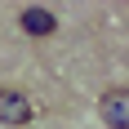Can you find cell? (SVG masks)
<instances>
[{"instance_id": "6da1fadb", "label": "cell", "mask_w": 129, "mask_h": 129, "mask_svg": "<svg viewBox=\"0 0 129 129\" xmlns=\"http://www.w3.org/2000/svg\"><path fill=\"white\" fill-rule=\"evenodd\" d=\"M31 116H36L31 98H27L22 89H13V85H0V125L22 129V125H31Z\"/></svg>"}, {"instance_id": "7a4b0ae2", "label": "cell", "mask_w": 129, "mask_h": 129, "mask_svg": "<svg viewBox=\"0 0 129 129\" xmlns=\"http://www.w3.org/2000/svg\"><path fill=\"white\" fill-rule=\"evenodd\" d=\"M98 120H103L107 129H129V89H107L103 98H98Z\"/></svg>"}, {"instance_id": "3957f363", "label": "cell", "mask_w": 129, "mask_h": 129, "mask_svg": "<svg viewBox=\"0 0 129 129\" xmlns=\"http://www.w3.org/2000/svg\"><path fill=\"white\" fill-rule=\"evenodd\" d=\"M18 27H22L27 36H36V40H45V36H53L58 31V18H53L45 5H27L22 13H18Z\"/></svg>"}]
</instances>
